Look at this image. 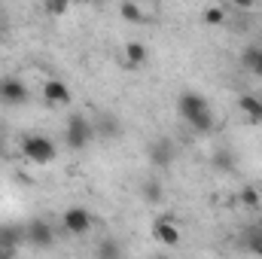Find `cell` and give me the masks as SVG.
Wrapping results in <instances>:
<instances>
[{
	"instance_id": "cell-1",
	"label": "cell",
	"mask_w": 262,
	"mask_h": 259,
	"mask_svg": "<svg viewBox=\"0 0 262 259\" xmlns=\"http://www.w3.org/2000/svg\"><path fill=\"white\" fill-rule=\"evenodd\" d=\"M177 113H180V119L195 131V134H210V131H213L210 104H207L198 92H183V95L177 98Z\"/></svg>"
},
{
	"instance_id": "cell-2",
	"label": "cell",
	"mask_w": 262,
	"mask_h": 259,
	"mask_svg": "<svg viewBox=\"0 0 262 259\" xmlns=\"http://www.w3.org/2000/svg\"><path fill=\"white\" fill-rule=\"evenodd\" d=\"M98 137H95V125H92V116H85V113H70L67 116V125H64V143L70 149H76V153H82V149H89L92 143H95Z\"/></svg>"
},
{
	"instance_id": "cell-3",
	"label": "cell",
	"mask_w": 262,
	"mask_h": 259,
	"mask_svg": "<svg viewBox=\"0 0 262 259\" xmlns=\"http://www.w3.org/2000/svg\"><path fill=\"white\" fill-rule=\"evenodd\" d=\"M21 153H25V159L34 162V165H49V162H55L58 146H55L46 134H25V137H21Z\"/></svg>"
},
{
	"instance_id": "cell-4",
	"label": "cell",
	"mask_w": 262,
	"mask_h": 259,
	"mask_svg": "<svg viewBox=\"0 0 262 259\" xmlns=\"http://www.w3.org/2000/svg\"><path fill=\"white\" fill-rule=\"evenodd\" d=\"M25 238H28L34 247L49 250V247L55 244V229H52V223H49V220L37 217V220H31V223L25 226Z\"/></svg>"
},
{
	"instance_id": "cell-5",
	"label": "cell",
	"mask_w": 262,
	"mask_h": 259,
	"mask_svg": "<svg viewBox=\"0 0 262 259\" xmlns=\"http://www.w3.org/2000/svg\"><path fill=\"white\" fill-rule=\"evenodd\" d=\"M28 98H31V89L18 76H3L0 79V101L6 107H21V104H28Z\"/></svg>"
},
{
	"instance_id": "cell-6",
	"label": "cell",
	"mask_w": 262,
	"mask_h": 259,
	"mask_svg": "<svg viewBox=\"0 0 262 259\" xmlns=\"http://www.w3.org/2000/svg\"><path fill=\"white\" fill-rule=\"evenodd\" d=\"M92 125H95L98 140H119L122 137V119L110 110H101L98 116H92Z\"/></svg>"
},
{
	"instance_id": "cell-7",
	"label": "cell",
	"mask_w": 262,
	"mask_h": 259,
	"mask_svg": "<svg viewBox=\"0 0 262 259\" xmlns=\"http://www.w3.org/2000/svg\"><path fill=\"white\" fill-rule=\"evenodd\" d=\"M146 153H149V162L156 168H171L177 159V143H174V137H156Z\"/></svg>"
},
{
	"instance_id": "cell-8",
	"label": "cell",
	"mask_w": 262,
	"mask_h": 259,
	"mask_svg": "<svg viewBox=\"0 0 262 259\" xmlns=\"http://www.w3.org/2000/svg\"><path fill=\"white\" fill-rule=\"evenodd\" d=\"M152 238H156L159 244H165V247H177L180 238H183L180 223H177L174 217H159V220L152 223Z\"/></svg>"
},
{
	"instance_id": "cell-9",
	"label": "cell",
	"mask_w": 262,
	"mask_h": 259,
	"mask_svg": "<svg viewBox=\"0 0 262 259\" xmlns=\"http://www.w3.org/2000/svg\"><path fill=\"white\" fill-rule=\"evenodd\" d=\"M61 226L70 235H89L92 232V213L85 207H67L61 217Z\"/></svg>"
},
{
	"instance_id": "cell-10",
	"label": "cell",
	"mask_w": 262,
	"mask_h": 259,
	"mask_svg": "<svg viewBox=\"0 0 262 259\" xmlns=\"http://www.w3.org/2000/svg\"><path fill=\"white\" fill-rule=\"evenodd\" d=\"M43 98L52 107H67L70 104V89H67V82H61V79H46L43 82Z\"/></svg>"
},
{
	"instance_id": "cell-11",
	"label": "cell",
	"mask_w": 262,
	"mask_h": 259,
	"mask_svg": "<svg viewBox=\"0 0 262 259\" xmlns=\"http://www.w3.org/2000/svg\"><path fill=\"white\" fill-rule=\"evenodd\" d=\"M238 110L247 116V122L262 125V98H256V95H241L238 98Z\"/></svg>"
},
{
	"instance_id": "cell-12",
	"label": "cell",
	"mask_w": 262,
	"mask_h": 259,
	"mask_svg": "<svg viewBox=\"0 0 262 259\" xmlns=\"http://www.w3.org/2000/svg\"><path fill=\"white\" fill-rule=\"evenodd\" d=\"M241 64L247 67L253 76H259V79H262V46H259V43L244 46V52H241Z\"/></svg>"
},
{
	"instance_id": "cell-13",
	"label": "cell",
	"mask_w": 262,
	"mask_h": 259,
	"mask_svg": "<svg viewBox=\"0 0 262 259\" xmlns=\"http://www.w3.org/2000/svg\"><path fill=\"white\" fill-rule=\"evenodd\" d=\"M21 238H25V232H21V229H15V226H0V244L6 247V253H9V256H15V253H18Z\"/></svg>"
},
{
	"instance_id": "cell-14",
	"label": "cell",
	"mask_w": 262,
	"mask_h": 259,
	"mask_svg": "<svg viewBox=\"0 0 262 259\" xmlns=\"http://www.w3.org/2000/svg\"><path fill=\"white\" fill-rule=\"evenodd\" d=\"M119 15H122V21H128V25H143V21H146V12H143L140 3H134V0H122V3H119Z\"/></svg>"
},
{
	"instance_id": "cell-15",
	"label": "cell",
	"mask_w": 262,
	"mask_h": 259,
	"mask_svg": "<svg viewBox=\"0 0 262 259\" xmlns=\"http://www.w3.org/2000/svg\"><path fill=\"white\" fill-rule=\"evenodd\" d=\"M146 58H149V52H146L143 43L131 40L128 46H125V61H128V67H143L146 64Z\"/></svg>"
},
{
	"instance_id": "cell-16",
	"label": "cell",
	"mask_w": 262,
	"mask_h": 259,
	"mask_svg": "<svg viewBox=\"0 0 262 259\" xmlns=\"http://www.w3.org/2000/svg\"><path fill=\"white\" fill-rule=\"evenodd\" d=\"M140 198H143L146 204H162V201H165V189H162V183H159V180H143V186H140Z\"/></svg>"
},
{
	"instance_id": "cell-17",
	"label": "cell",
	"mask_w": 262,
	"mask_h": 259,
	"mask_svg": "<svg viewBox=\"0 0 262 259\" xmlns=\"http://www.w3.org/2000/svg\"><path fill=\"white\" fill-rule=\"evenodd\" d=\"M201 21H204L207 28H220V25H226V21H229V12H226L223 6H207V9H204V15H201Z\"/></svg>"
},
{
	"instance_id": "cell-18",
	"label": "cell",
	"mask_w": 262,
	"mask_h": 259,
	"mask_svg": "<svg viewBox=\"0 0 262 259\" xmlns=\"http://www.w3.org/2000/svg\"><path fill=\"white\" fill-rule=\"evenodd\" d=\"M238 201H241L247 210H262L259 189H253V186H241V192H238Z\"/></svg>"
},
{
	"instance_id": "cell-19",
	"label": "cell",
	"mask_w": 262,
	"mask_h": 259,
	"mask_svg": "<svg viewBox=\"0 0 262 259\" xmlns=\"http://www.w3.org/2000/svg\"><path fill=\"white\" fill-rule=\"evenodd\" d=\"M213 168H216V171H235V153L220 149V153L213 156Z\"/></svg>"
},
{
	"instance_id": "cell-20",
	"label": "cell",
	"mask_w": 262,
	"mask_h": 259,
	"mask_svg": "<svg viewBox=\"0 0 262 259\" xmlns=\"http://www.w3.org/2000/svg\"><path fill=\"white\" fill-rule=\"evenodd\" d=\"M43 6H46L49 15H64L70 9V0H43Z\"/></svg>"
},
{
	"instance_id": "cell-21",
	"label": "cell",
	"mask_w": 262,
	"mask_h": 259,
	"mask_svg": "<svg viewBox=\"0 0 262 259\" xmlns=\"http://www.w3.org/2000/svg\"><path fill=\"white\" fill-rule=\"evenodd\" d=\"M98 256H122V247H119L116 241H110V238H107V241H101V244H98Z\"/></svg>"
},
{
	"instance_id": "cell-22",
	"label": "cell",
	"mask_w": 262,
	"mask_h": 259,
	"mask_svg": "<svg viewBox=\"0 0 262 259\" xmlns=\"http://www.w3.org/2000/svg\"><path fill=\"white\" fill-rule=\"evenodd\" d=\"M232 6H235L238 12H250V9L256 6V0H232Z\"/></svg>"
},
{
	"instance_id": "cell-23",
	"label": "cell",
	"mask_w": 262,
	"mask_h": 259,
	"mask_svg": "<svg viewBox=\"0 0 262 259\" xmlns=\"http://www.w3.org/2000/svg\"><path fill=\"white\" fill-rule=\"evenodd\" d=\"M85 3H89V6H104L107 0H85Z\"/></svg>"
},
{
	"instance_id": "cell-24",
	"label": "cell",
	"mask_w": 262,
	"mask_h": 259,
	"mask_svg": "<svg viewBox=\"0 0 262 259\" xmlns=\"http://www.w3.org/2000/svg\"><path fill=\"white\" fill-rule=\"evenodd\" d=\"M0 256H9V253H6V247H3V244H0Z\"/></svg>"
},
{
	"instance_id": "cell-25",
	"label": "cell",
	"mask_w": 262,
	"mask_h": 259,
	"mask_svg": "<svg viewBox=\"0 0 262 259\" xmlns=\"http://www.w3.org/2000/svg\"><path fill=\"white\" fill-rule=\"evenodd\" d=\"M0 153H3V134H0Z\"/></svg>"
},
{
	"instance_id": "cell-26",
	"label": "cell",
	"mask_w": 262,
	"mask_h": 259,
	"mask_svg": "<svg viewBox=\"0 0 262 259\" xmlns=\"http://www.w3.org/2000/svg\"><path fill=\"white\" fill-rule=\"evenodd\" d=\"M259 46H262V37H259Z\"/></svg>"
}]
</instances>
